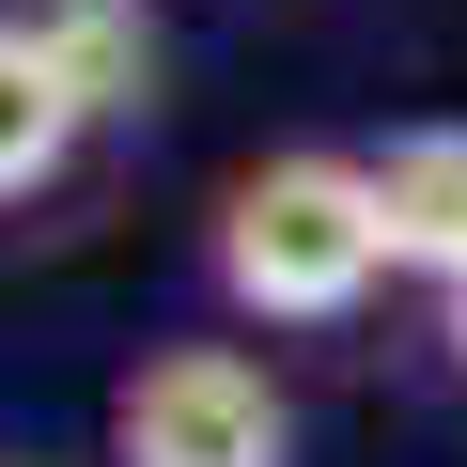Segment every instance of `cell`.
I'll return each mask as SVG.
<instances>
[{
    "label": "cell",
    "mask_w": 467,
    "mask_h": 467,
    "mask_svg": "<svg viewBox=\"0 0 467 467\" xmlns=\"http://www.w3.org/2000/svg\"><path fill=\"white\" fill-rule=\"evenodd\" d=\"M436 343H451V374H467V281H436Z\"/></svg>",
    "instance_id": "cell-6"
},
{
    "label": "cell",
    "mask_w": 467,
    "mask_h": 467,
    "mask_svg": "<svg viewBox=\"0 0 467 467\" xmlns=\"http://www.w3.org/2000/svg\"><path fill=\"white\" fill-rule=\"evenodd\" d=\"M78 140H94V125H78V94L47 78V47H32V16H0V202H47Z\"/></svg>",
    "instance_id": "cell-5"
},
{
    "label": "cell",
    "mask_w": 467,
    "mask_h": 467,
    "mask_svg": "<svg viewBox=\"0 0 467 467\" xmlns=\"http://www.w3.org/2000/svg\"><path fill=\"white\" fill-rule=\"evenodd\" d=\"M202 281H218V312H250V327H343V312L389 281L374 156L296 140V156H265V171H234V187H218V234H202Z\"/></svg>",
    "instance_id": "cell-1"
},
{
    "label": "cell",
    "mask_w": 467,
    "mask_h": 467,
    "mask_svg": "<svg viewBox=\"0 0 467 467\" xmlns=\"http://www.w3.org/2000/svg\"><path fill=\"white\" fill-rule=\"evenodd\" d=\"M374 218H389V281H467V125H389Z\"/></svg>",
    "instance_id": "cell-4"
},
{
    "label": "cell",
    "mask_w": 467,
    "mask_h": 467,
    "mask_svg": "<svg viewBox=\"0 0 467 467\" xmlns=\"http://www.w3.org/2000/svg\"><path fill=\"white\" fill-rule=\"evenodd\" d=\"M109 467H296V389L250 343H140L109 374Z\"/></svg>",
    "instance_id": "cell-2"
},
{
    "label": "cell",
    "mask_w": 467,
    "mask_h": 467,
    "mask_svg": "<svg viewBox=\"0 0 467 467\" xmlns=\"http://www.w3.org/2000/svg\"><path fill=\"white\" fill-rule=\"evenodd\" d=\"M16 16H32L47 78L78 94V125H125V109H156V78H171V47H156V0H16Z\"/></svg>",
    "instance_id": "cell-3"
},
{
    "label": "cell",
    "mask_w": 467,
    "mask_h": 467,
    "mask_svg": "<svg viewBox=\"0 0 467 467\" xmlns=\"http://www.w3.org/2000/svg\"><path fill=\"white\" fill-rule=\"evenodd\" d=\"M16 467H47V451H16Z\"/></svg>",
    "instance_id": "cell-7"
}]
</instances>
